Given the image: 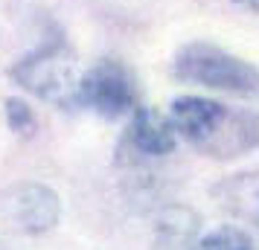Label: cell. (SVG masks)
<instances>
[{"mask_svg": "<svg viewBox=\"0 0 259 250\" xmlns=\"http://www.w3.org/2000/svg\"><path fill=\"white\" fill-rule=\"evenodd\" d=\"M3 111H6V125L18 137H32L38 131V119L24 99H6V108Z\"/></svg>", "mask_w": 259, "mask_h": 250, "instance_id": "obj_8", "label": "cell"}, {"mask_svg": "<svg viewBox=\"0 0 259 250\" xmlns=\"http://www.w3.org/2000/svg\"><path fill=\"white\" fill-rule=\"evenodd\" d=\"M172 125L189 145L210 157H239L259 145V117L230 111L204 96H178L172 102Z\"/></svg>", "mask_w": 259, "mask_h": 250, "instance_id": "obj_1", "label": "cell"}, {"mask_svg": "<svg viewBox=\"0 0 259 250\" xmlns=\"http://www.w3.org/2000/svg\"><path fill=\"white\" fill-rule=\"evenodd\" d=\"M236 3H242V6H247V9L259 12V0H236Z\"/></svg>", "mask_w": 259, "mask_h": 250, "instance_id": "obj_9", "label": "cell"}, {"mask_svg": "<svg viewBox=\"0 0 259 250\" xmlns=\"http://www.w3.org/2000/svg\"><path fill=\"white\" fill-rule=\"evenodd\" d=\"M175 76L184 82L236 96H259V70L210 44H189L175 56Z\"/></svg>", "mask_w": 259, "mask_h": 250, "instance_id": "obj_3", "label": "cell"}, {"mask_svg": "<svg viewBox=\"0 0 259 250\" xmlns=\"http://www.w3.org/2000/svg\"><path fill=\"white\" fill-rule=\"evenodd\" d=\"M175 137H178L175 125L166 114H160L157 108H149V105L134 108V117H131V125H128V143L140 155H152V157L172 155Z\"/></svg>", "mask_w": 259, "mask_h": 250, "instance_id": "obj_6", "label": "cell"}, {"mask_svg": "<svg viewBox=\"0 0 259 250\" xmlns=\"http://www.w3.org/2000/svg\"><path fill=\"white\" fill-rule=\"evenodd\" d=\"M12 79L26 93L38 96L41 102H50L56 108H73L79 105V61L64 41L44 44L41 49L29 53L12 67Z\"/></svg>", "mask_w": 259, "mask_h": 250, "instance_id": "obj_2", "label": "cell"}, {"mask_svg": "<svg viewBox=\"0 0 259 250\" xmlns=\"http://www.w3.org/2000/svg\"><path fill=\"white\" fill-rule=\"evenodd\" d=\"M189 250H256V247H253V241H250V236L245 230H239V227H219V230L207 233L201 241H195Z\"/></svg>", "mask_w": 259, "mask_h": 250, "instance_id": "obj_7", "label": "cell"}, {"mask_svg": "<svg viewBox=\"0 0 259 250\" xmlns=\"http://www.w3.org/2000/svg\"><path fill=\"white\" fill-rule=\"evenodd\" d=\"M79 105L94 108L105 119H117L137 108V90L134 79L125 70V64L105 59L82 73L79 84Z\"/></svg>", "mask_w": 259, "mask_h": 250, "instance_id": "obj_4", "label": "cell"}, {"mask_svg": "<svg viewBox=\"0 0 259 250\" xmlns=\"http://www.w3.org/2000/svg\"><path fill=\"white\" fill-rule=\"evenodd\" d=\"M0 213L18 233L41 236L50 233L61 218L59 195L41 183H15L0 195Z\"/></svg>", "mask_w": 259, "mask_h": 250, "instance_id": "obj_5", "label": "cell"}]
</instances>
